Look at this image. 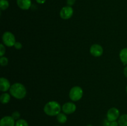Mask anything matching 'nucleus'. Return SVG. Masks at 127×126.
Listing matches in <instances>:
<instances>
[{"instance_id":"7","label":"nucleus","mask_w":127,"mask_h":126,"mask_svg":"<svg viewBox=\"0 0 127 126\" xmlns=\"http://www.w3.org/2000/svg\"><path fill=\"white\" fill-rule=\"evenodd\" d=\"M62 109L63 112L66 114H70L75 112L76 109V106L75 104L71 102L66 103L62 107Z\"/></svg>"},{"instance_id":"12","label":"nucleus","mask_w":127,"mask_h":126,"mask_svg":"<svg viewBox=\"0 0 127 126\" xmlns=\"http://www.w3.org/2000/svg\"><path fill=\"white\" fill-rule=\"evenodd\" d=\"M119 56L122 63L125 65H127V48H124L120 51Z\"/></svg>"},{"instance_id":"19","label":"nucleus","mask_w":127,"mask_h":126,"mask_svg":"<svg viewBox=\"0 0 127 126\" xmlns=\"http://www.w3.org/2000/svg\"><path fill=\"white\" fill-rule=\"evenodd\" d=\"M12 116V118L14 120H19L20 116H21V114H20V113L18 111H14V112L12 114V116Z\"/></svg>"},{"instance_id":"26","label":"nucleus","mask_w":127,"mask_h":126,"mask_svg":"<svg viewBox=\"0 0 127 126\" xmlns=\"http://www.w3.org/2000/svg\"><path fill=\"white\" fill-rule=\"evenodd\" d=\"M126 91H127V87H126Z\"/></svg>"},{"instance_id":"8","label":"nucleus","mask_w":127,"mask_h":126,"mask_svg":"<svg viewBox=\"0 0 127 126\" xmlns=\"http://www.w3.org/2000/svg\"><path fill=\"white\" fill-rule=\"evenodd\" d=\"M104 52L102 47L98 44H94L90 48V53L94 57H99L102 56Z\"/></svg>"},{"instance_id":"6","label":"nucleus","mask_w":127,"mask_h":126,"mask_svg":"<svg viewBox=\"0 0 127 126\" xmlns=\"http://www.w3.org/2000/svg\"><path fill=\"white\" fill-rule=\"evenodd\" d=\"M120 117V111L116 107H112L109 109L107 113V119L112 122L115 121Z\"/></svg>"},{"instance_id":"4","label":"nucleus","mask_w":127,"mask_h":126,"mask_svg":"<svg viewBox=\"0 0 127 126\" xmlns=\"http://www.w3.org/2000/svg\"><path fill=\"white\" fill-rule=\"evenodd\" d=\"M2 42L6 46L9 47L13 46L16 43L15 36L10 32H6L2 35Z\"/></svg>"},{"instance_id":"17","label":"nucleus","mask_w":127,"mask_h":126,"mask_svg":"<svg viewBox=\"0 0 127 126\" xmlns=\"http://www.w3.org/2000/svg\"><path fill=\"white\" fill-rule=\"evenodd\" d=\"M15 126H29L28 122L24 119H19L16 122Z\"/></svg>"},{"instance_id":"23","label":"nucleus","mask_w":127,"mask_h":126,"mask_svg":"<svg viewBox=\"0 0 127 126\" xmlns=\"http://www.w3.org/2000/svg\"><path fill=\"white\" fill-rule=\"evenodd\" d=\"M119 126V122H117L116 121H112V122H109V126Z\"/></svg>"},{"instance_id":"2","label":"nucleus","mask_w":127,"mask_h":126,"mask_svg":"<svg viewBox=\"0 0 127 126\" xmlns=\"http://www.w3.org/2000/svg\"><path fill=\"white\" fill-rule=\"evenodd\" d=\"M61 107L60 105L57 101H51L47 103L43 107L44 112L49 116H57L60 113Z\"/></svg>"},{"instance_id":"9","label":"nucleus","mask_w":127,"mask_h":126,"mask_svg":"<svg viewBox=\"0 0 127 126\" xmlns=\"http://www.w3.org/2000/svg\"><path fill=\"white\" fill-rule=\"evenodd\" d=\"M15 120L12 116H4L0 121V126H15Z\"/></svg>"},{"instance_id":"16","label":"nucleus","mask_w":127,"mask_h":126,"mask_svg":"<svg viewBox=\"0 0 127 126\" xmlns=\"http://www.w3.org/2000/svg\"><path fill=\"white\" fill-rule=\"evenodd\" d=\"M9 6V3L7 0H0V9L1 11L7 9Z\"/></svg>"},{"instance_id":"1","label":"nucleus","mask_w":127,"mask_h":126,"mask_svg":"<svg viewBox=\"0 0 127 126\" xmlns=\"http://www.w3.org/2000/svg\"><path fill=\"white\" fill-rule=\"evenodd\" d=\"M10 94L14 98L18 100H22L27 94L26 87L20 83H15L11 86L9 89Z\"/></svg>"},{"instance_id":"21","label":"nucleus","mask_w":127,"mask_h":126,"mask_svg":"<svg viewBox=\"0 0 127 126\" xmlns=\"http://www.w3.org/2000/svg\"><path fill=\"white\" fill-rule=\"evenodd\" d=\"M14 48L17 49H21L22 48V44H21V43L20 42H16V43L14 44Z\"/></svg>"},{"instance_id":"14","label":"nucleus","mask_w":127,"mask_h":126,"mask_svg":"<svg viewBox=\"0 0 127 126\" xmlns=\"http://www.w3.org/2000/svg\"><path fill=\"white\" fill-rule=\"evenodd\" d=\"M57 119L60 124H64L67 121V116L64 113H59L57 116Z\"/></svg>"},{"instance_id":"13","label":"nucleus","mask_w":127,"mask_h":126,"mask_svg":"<svg viewBox=\"0 0 127 126\" xmlns=\"http://www.w3.org/2000/svg\"><path fill=\"white\" fill-rule=\"evenodd\" d=\"M11 96L10 95L7 93H2L0 96V101L2 104H7L8 103L9 101H10Z\"/></svg>"},{"instance_id":"10","label":"nucleus","mask_w":127,"mask_h":126,"mask_svg":"<svg viewBox=\"0 0 127 126\" xmlns=\"http://www.w3.org/2000/svg\"><path fill=\"white\" fill-rule=\"evenodd\" d=\"M17 4L22 10H28L32 5L31 0H17Z\"/></svg>"},{"instance_id":"3","label":"nucleus","mask_w":127,"mask_h":126,"mask_svg":"<svg viewBox=\"0 0 127 126\" xmlns=\"http://www.w3.org/2000/svg\"><path fill=\"white\" fill-rule=\"evenodd\" d=\"M83 95V90L80 86H75L71 88L69 93V96L73 101H78L82 98Z\"/></svg>"},{"instance_id":"22","label":"nucleus","mask_w":127,"mask_h":126,"mask_svg":"<svg viewBox=\"0 0 127 126\" xmlns=\"http://www.w3.org/2000/svg\"><path fill=\"white\" fill-rule=\"evenodd\" d=\"M76 0H67V6H72L74 4Z\"/></svg>"},{"instance_id":"11","label":"nucleus","mask_w":127,"mask_h":126,"mask_svg":"<svg viewBox=\"0 0 127 126\" xmlns=\"http://www.w3.org/2000/svg\"><path fill=\"white\" fill-rule=\"evenodd\" d=\"M10 88H11V85H10L9 81L6 78L1 77L0 79V90L1 91L5 92L9 90Z\"/></svg>"},{"instance_id":"24","label":"nucleus","mask_w":127,"mask_h":126,"mask_svg":"<svg viewBox=\"0 0 127 126\" xmlns=\"http://www.w3.org/2000/svg\"><path fill=\"white\" fill-rule=\"evenodd\" d=\"M36 1L38 4H44L46 0H36Z\"/></svg>"},{"instance_id":"18","label":"nucleus","mask_w":127,"mask_h":126,"mask_svg":"<svg viewBox=\"0 0 127 126\" xmlns=\"http://www.w3.org/2000/svg\"><path fill=\"white\" fill-rule=\"evenodd\" d=\"M7 64H8V59H7V58L4 56L1 57V58H0V64L2 66H5Z\"/></svg>"},{"instance_id":"25","label":"nucleus","mask_w":127,"mask_h":126,"mask_svg":"<svg viewBox=\"0 0 127 126\" xmlns=\"http://www.w3.org/2000/svg\"><path fill=\"white\" fill-rule=\"evenodd\" d=\"M124 75H125V76L127 78V66L125 67V69H124Z\"/></svg>"},{"instance_id":"5","label":"nucleus","mask_w":127,"mask_h":126,"mask_svg":"<svg viewBox=\"0 0 127 126\" xmlns=\"http://www.w3.org/2000/svg\"><path fill=\"white\" fill-rule=\"evenodd\" d=\"M73 9L71 6H66L63 7L60 12L61 18L64 20H68L72 17L73 14Z\"/></svg>"},{"instance_id":"27","label":"nucleus","mask_w":127,"mask_h":126,"mask_svg":"<svg viewBox=\"0 0 127 126\" xmlns=\"http://www.w3.org/2000/svg\"><path fill=\"white\" fill-rule=\"evenodd\" d=\"M88 126H91V125H88Z\"/></svg>"},{"instance_id":"20","label":"nucleus","mask_w":127,"mask_h":126,"mask_svg":"<svg viewBox=\"0 0 127 126\" xmlns=\"http://www.w3.org/2000/svg\"><path fill=\"white\" fill-rule=\"evenodd\" d=\"M5 52H6V49H5L4 46L1 43V45H0V56H3L4 54H5Z\"/></svg>"},{"instance_id":"15","label":"nucleus","mask_w":127,"mask_h":126,"mask_svg":"<svg viewBox=\"0 0 127 126\" xmlns=\"http://www.w3.org/2000/svg\"><path fill=\"white\" fill-rule=\"evenodd\" d=\"M119 126H127V114H123L119 118Z\"/></svg>"}]
</instances>
